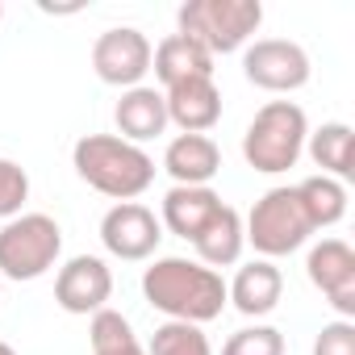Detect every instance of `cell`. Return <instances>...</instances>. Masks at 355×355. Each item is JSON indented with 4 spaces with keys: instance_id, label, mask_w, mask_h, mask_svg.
Masks as SVG:
<instances>
[{
    "instance_id": "obj_1",
    "label": "cell",
    "mask_w": 355,
    "mask_h": 355,
    "mask_svg": "<svg viewBox=\"0 0 355 355\" xmlns=\"http://www.w3.org/2000/svg\"><path fill=\"white\" fill-rule=\"evenodd\" d=\"M142 297L167 322H193V326L222 318V309L230 305L222 272H214L197 259H184V255L155 259L142 272Z\"/></svg>"
},
{
    "instance_id": "obj_2",
    "label": "cell",
    "mask_w": 355,
    "mask_h": 355,
    "mask_svg": "<svg viewBox=\"0 0 355 355\" xmlns=\"http://www.w3.org/2000/svg\"><path fill=\"white\" fill-rule=\"evenodd\" d=\"M71 167L88 189L113 197L117 205L138 201L155 184V159L117 134H84L71 146Z\"/></svg>"
},
{
    "instance_id": "obj_3",
    "label": "cell",
    "mask_w": 355,
    "mask_h": 355,
    "mask_svg": "<svg viewBox=\"0 0 355 355\" xmlns=\"http://www.w3.org/2000/svg\"><path fill=\"white\" fill-rule=\"evenodd\" d=\"M263 26L259 0H184L175 9V34L201 42L214 59L243 51Z\"/></svg>"
},
{
    "instance_id": "obj_4",
    "label": "cell",
    "mask_w": 355,
    "mask_h": 355,
    "mask_svg": "<svg viewBox=\"0 0 355 355\" xmlns=\"http://www.w3.org/2000/svg\"><path fill=\"white\" fill-rule=\"evenodd\" d=\"M305 138H309L305 109L297 101H268L243 134V159L263 175H280L297 167V159L305 155Z\"/></svg>"
},
{
    "instance_id": "obj_5",
    "label": "cell",
    "mask_w": 355,
    "mask_h": 355,
    "mask_svg": "<svg viewBox=\"0 0 355 355\" xmlns=\"http://www.w3.org/2000/svg\"><path fill=\"white\" fill-rule=\"evenodd\" d=\"M243 234L247 243L259 251V259H280V255H293L309 243L313 226L305 218V205L297 197V184H280V189H268L255 209L247 214L243 222Z\"/></svg>"
},
{
    "instance_id": "obj_6",
    "label": "cell",
    "mask_w": 355,
    "mask_h": 355,
    "mask_svg": "<svg viewBox=\"0 0 355 355\" xmlns=\"http://www.w3.org/2000/svg\"><path fill=\"white\" fill-rule=\"evenodd\" d=\"M63 255V230L51 214H17L0 226V276L38 280Z\"/></svg>"
},
{
    "instance_id": "obj_7",
    "label": "cell",
    "mask_w": 355,
    "mask_h": 355,
    "mask_svg": "<svg viewBox=\"0 0 355 355\" xmlns=\"http://www.w3.org/2000/svg\"><path fill=\"white\" fill-rule=\"evenodd\" d=\"M243 76H247V84L263 88V92H297V88L309 84L313 63H309V55H305L301 42L255 38L243 51Z\"/></svg>"
},
{
    "instance_id": "obj_8",
    "label": "cell",
    "mask_w": 355,
    "mask_h": 355,
    "mask_svg": "<svg viewBox=\"0 0 355 355\" xmlns=\"http://www.w3.org/2000/svg\"><path fill=\"white\" fill-rule=\"evenodd\" d=\"M150 55H155V46H150V38H146L142 30H134V26H113V30H105V34L92 42V71H96L101 84L125 92V88H138V84L146 80Z\"/></svg>"
},
{
    "instance_id": "obj_9",
    "label": "cell",
    "mask_w": 355,
    "mask_h": 355,
    "mask_svg": "<svg viewBox=\"0 0 355 355\" xmlns=\"http://www.w3.org/2000/svg\"><path fill=\"white\" fill-rule=\"evenodd\" d=\"M101 243L113 259L125 263H142L159 251L163 243V226L155 218V209H146L142 201H121L101 218Z\"/></svg>"
},
{
    "instance_id": "obj_10",
    "label": "cell",
    "mask_w": 355,
    "mask_h": 355,
    "mask_svg": "<svg viewBox=\"0 0 355 355\" xmlns=\"http://www.w3.org/2000/svg\"><path fill=\"white\" fill-rule=\"evenodd\" d=\"M109 297H113V272L101 255H76L55 276V301L63 313L92 318L109 309Z\"/></svg>"
},
{
    "instance_id": "obj_11",
    "label": "cell",
    "mask_w": 355,
    "mask_h": 355,
    "mask_svg": "<svg viewBox=\"0 0 355 355\" xmlns=\"http://www.w3.org/2000/svg\"><path fill=\"white\" fill-rule=\"evenodd\" d=\"M305 276L309 284L351 322L355 318V251L343 239H322L305 255Z\"/></svg>"
},
{
    "instance_id": "obj_12",
    "label": "cell",
    "mask_w": 355,
    "mask_h": 355,
    "mask_svg": "<svg viewBox=\"0 0 355 355\" xmlns=\"http://www.w3.org/2000/svg\"><path fill=\"white\" fill-rule=\"evenodd\" d=\"M163 105H167V125H180V134H209L222 121V92L214 76L163 88Z\"/></svg>"
},
{
    "instance_id": "obj_13",
    "label": "cell",
    "mask_w": 355,
    "mask_h": 355,
    "mask_svg": "<svg viewBox=\"0 0 355 355\" xmlns=\"http://www.w3.org/2000/svg\"><path fill=\"white\" fill-rule=\"evenodd\" d=\"M163 171L184 189H209L222 171V146L209 134H175L163 150Z\"/></svg>"
},
{
    "instance_id": "obj_14",
    "label": "cell",
    "mask_w": 355,
    "mask_h": 355,
    "mask_svg": "<svg viewBox=\"0 0 355 355\" xmlns=\"http://www.w3.org/2000/svg\"><path fill=\"white\" fill-rule=\"evenodd\" d=\"M284 297V276L272 259H251L234 272V280L226 284V301L243 313V318H268Z\"/></svg>"
},
{
    "instance_id": "obj_15",
    "label": "cell",
    "mask_w": 355,
    "mask_h": 355,
    "mask_svg": "<svg viewBox=\"0 0 355 355\" xmlns=\"http://www.w3.org/2000/svg\"><path fill=\"white\" fill-rule=\"evenodd\" d=\"M113 121H117V138L142 146L150 138H159L167 130V105H163V88H150V84H138V88H125L117 109H113Z\"/></svg>"
},
{
    "instance_id": "obj_16",
    "label": "cell",
    "mask_w": 355,
    "mask_h": 355,
    "mask_svg": "<svg viewBox=\"0 0 355 355\" xmlns=\"http://www.w3.org/2000/svg\"><path fill=\"white\" fill-rule=\"evenodd\" d=\"M222 205H226V201H222L214 189H184V184H171V189H167V197H163L159 226H163V230H171L175 239L193 243V239L209 226V218H214Z\"/></svg>"
},
{
    "instance_id": "obj_17",
    "label": "cell",
    "mask_w": 355,
    "mask_h": 355,
    "mask_svg": "<svg viewBox=\"0 0 355 355\" xmlns=\"http://www.w3.org/2000/svg\"><path fill=\"white\" fill-rule=\"evenodd\" d=\"M150 71L163 88L184 84V80H205V76H214V55L184 34H167L150 55Z\"/></svg>"
},
{
    "instance_id": "obj_18",
    "label": "cell",
    "mask_w": 355,
    "mask_h": 355,
    "mask_svg": "<svg viewBox=\"0 0 355 355\" xmlns=\"http://www.w3.org/2000/svg\"><path fill=\"white\" fill-rule=\"evenodd\" d=\"M243 247H247V234H243V214H239L234 205H222V209L209 218V226L193 239L197 263H205V268H214V272L239 263Z\"/></svg>"
},
{
    "instance_id": "obj_19",
    "label": "cell",
    "mask_w": 355,
    "mask_h": 355,
    "mask_svg": "<svg viewBox=\"0 0 355 355\" xmlns=\"http://www.w3.org/2000/svg\"><path fill=\"white\" fill-rule=\"evenodd\" d=\"M305 150L322 167V175H334L343 184L355 175V130L347 121H326V125L309 130Z\"/></svg>"
},
{
    "instance_id": "obj_20",
    "label": "cell",
    "mask_w": 355,
    "mask_h": 355,
    "mask_svg": "<svg viewBox=\"0 0 355 355\" xmlns=\"http://www.w3.org/2000/svg\"><path fill=\"white\" fill-rule=\"evenodd\" d=\"M297 197H301L305 218H309L313 230H330V226H338V222L347 218V201H351V197H347V184L334 180V175H322V171L297 184Z\"/></svg>"
},
{
    "instance_id": "obj_21",
    "label": "cell",
    "mask_w": 355,
    "mask_h": 355,
    "mask_svg": "<svg viewBox=\"0 0 355 355\" xmlns=\"http://www.w3.org/2000/svg\"><path fill=\"white\" fill-rule=\"evenodd\" d=\"M88 343H92V355H146V347L138 343L130 318L117 313V309L92 313V322H88Z\"/></svg>"
},
{
    "instance_id": "obj_22",
    "label": "cell",
    "mask_w": 355,
    "mask_h": 355,
    "mask_svg": "<svg viewBox=\"0 0 355 355\" xmlns=\"http://www.w3.org/2000/svg\"><path fill=\"white\" fill-rule=\"evenodd\" d=\"M146 355H214V347H209L205 330L193 322H163V326H155Z\"/></svg>"
},
{
    "instance_id": "obj_23",
    "label": "cell",
    "mask_w": 355,
    "mask_h": 355,
    "mask_svg": "<svg viewBox=\"0 0 355 355\" xmlns=\"http://www.w3.org/2000/svg\"><path fill=\"white\" fill-rule=\"evenodd\" d=\"M222 355H284V334L276 326H243L222 343Z\"/></svg>"
},
{
    "instance_id": "obj_24",
    "label": "cell",
    "mask_w": 355,
    "mask_h": 355,
    "mask_svg": "<svg viewBox=\"0 0 355 355\" xmlns=\"http://www.w3.org/2000/svg\"><path fill=\"white\" fill-rule=\"evenodd\" d=\"M26 201H30V175H26V167L0 155V218H5V222L17 218L26 209Z\"/></svg>"
},
{
    "instance_id": "obj_25",
    "label": "cell",
    "mask_w": 355,
    "mask_h": 355,
    "mask_svg": "<svg viewBox=\"0 0 355 355\" xmlns=\"http://www.w3.org/2000/svg\"><path fill=\"white\" fill-rule=\"evenodd\" d=\"M313 355H355V322H326L313 338Z\"/></svg>"
},
{
    "instance_id": "obj_26",
    "label": "cell",
    "mask_w": 355,
    "mask_h": 355,
    "mask_svg": "<svg viewBox=\"0 0 355 355\" xmlns=\"http://www.w3.org/2000/svg\"><path fill=\"white\" fill-rule=\"evenodd\" d=\"M0 355H17V351H13V347H9L5 338H0Z\"/></svg>"
},
{
    "instance_id": "obj_27",
    "label": "cell",
    "mask_w": 355,
    "mask_h": 355,
    "mask_svg": "<svg viewBox=\"0 0 355 355\" xmlns=\"http://www.w3.org/2000/svg\"><path fill=\"white\" fill-rule=\"evenodd\" d=\"M0 17H5V5H0Z\"/></svg>"
}]
</instances>
